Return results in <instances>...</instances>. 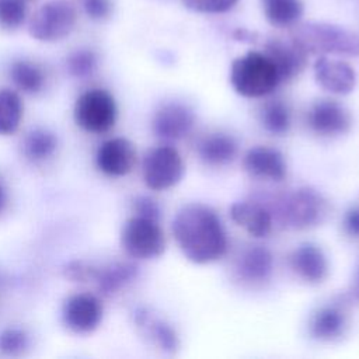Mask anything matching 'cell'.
<instances>
[{"instance_id":"13","label":"cell","mask_w":359,"mask_h":359,"mask_svg":"<svg viewBox=\"0 0 359 359\" xmlns=\"http://www.w3.org/2000/svg\"><path fill=\"white\" fill-rule=\"evenodd\" d=\"M244 171L252 177L268 181H283L287 175V164L283 154L269 146H255L243 157Z\"/></svg>"},{"instance_id":"15","label":"cell","mask_w":359,"mask_h":359,"mask_svg":"<svg viewBox=\"0 0 359 359\" xmlns=\"http://www.w3.org/2000/svg\"><path fill=\"white\" fill-rule=\"evenodd\" d=\"M316 81L327 91L345 95L353 91L356 86V72L353 67L339 59L321 55L314 63Z\"/></svg>"},{"instance_id":"31","label":"cell","mask_w":359,"mask_h":359,"mask_svg":"<svg viewBox=\"0 0 359 359\" xmlns=\"http://www.w3.org/2000/svg\"><path fill=\"white\" fill-rule=\"evenodd\" d=\"M98 266H95L91 262L83 261V259H74L70 261L63 272L65 276L73 282H88V280H94L95 275H97Z\"/></svg>"},{"instance_id":"6","label":"cell","mask_w":359,"mask_h":359,"mask_svg":"<svg viewBox=\"0 0 359 359\" xmlns=\"http://www.w3.org/2000/svg\"><path fill=\"white\" fill-rule=\"evenodd\" d=\"M121 245L132 258L151 259L164 252L165 236L158 220L135 215L122 227Z\"/></svg>"},{"instance_id":"32","label":"cell","mask_w":359,"mask_h":359,"mask_svg":"<svg viewBox=\"0 0 359 359\" xmlns=\"http://www.w3.org/2000/svg\"><path fill=\"white\" fill-rule=\"evenodd\" d=\"M184 4L198 13L219 14L233 8L238 0H182Z\"/></svg>"},{"instance_id":"34","label":"cell","mask_w":359,"mask_h":359,"mask_svg":"<svg viewBox=\"0 0 359 359\" xmlns=\"http://www.w3.org/2000/svg\"><path fill=\"white\" fill-rule=\"evenodd\" d=\"M133 209H135V215L143 216V217H149V219H154V220H160V206L158 203L149 198V196H139L133 201Z\"/></svg>"},{"instance_id":"14","label":"cell","mask_w":359,"mask_h":359,"mask_svg":"<svg viewBox=\"0 0 359 359\" xmlns=\"http://www.w3.org/2000/svg\"><path fill=\"white\" fill-rule=\"evenodd\" d=\"M289 266L297 278L311 285L324 282L330 272L325 252L313 243H304L296 247L289 257Z\"/></svg>"},{"instance_id":"37","label":"cell","mask_w":359,"mask_h":359,"mask_svg":"<svg viewBox=\"0 0 359 359\" xmlns=\"http://www.w3.org/2000/svg\"><path fill=\"white\" fill-rule=\"evenodd\" d=\"M356 292H355V294L356 296H359V268H358V273H356Z\"/></svg>"},{"instance_id":"21","label":"cell","mask_w":359,"mask_h":359,"mask_svg":"<svg viewBox=\"0 0 359 359\" xmlns=\"http://www.w3.org/2000/svg\"><path fill=\"white\" fill-rule=\"evenodd\" d=\"M137 266L129 261H118L104 266H98L94 282L104 294H114L122 287L133 282L137 276Z\"/></svg>"},{"instance_id":"12","label":"cell","mask_w":359,"mask_h":359,"mask_svg":"<svg viewBox=\"0 0 359 359\" xmlns=\"http://www.w3.org/2000/svg\"><path fill=\"white\" fill-rule=\"evenodd\" d=\"M195 125L194 111L181 102L161 105L153 116V132L164 140H178L185 137Z\"/></svg>"},{"instance_id":"22","label":"cell","mask_w":359,"mask_h":359,"mask_svg":"<svg viewBox=\"0 0 359 359\" xmlns=\"http://www.w3.org/2000/svg\"><path fill=\"white\" fill-rule=\"evenodd\" d=\"M135 321L137 325L146 328L149 337L165 352H175L178 349V335L175 330L164 320L151 317L144 309L135 311Z\"/></svg>"},{"instance_id":"24","label":"cell","mask_w":359,"mask_h":359,"mask_svg":"<svg viewBox=\"0 0 359 359\" xmlns=\"http://www.w3.org/2000/svg\"><path fill=\"white\" fill-rule=\"evenodd\" d=\"M10 77L15 87L27 94L39 93L45 84L43 72L29 60H15L10 67Z\"/></svg>"},{"instance_id":"33","label":"cell","mask_w":359,"mask_h":359,"mask_svg":"<svg viewBox=\"0 0 359 359\" xmlns=\"http://www.w3.org/2000/svg\"><path fill=\"white\" fill-rule=\"evenodd\" d=\"M81 6L87 17L94 21L105 20L112 13L111 0H81Z\"/></svg>"},{"instance_id":"16","label":"cell","mask_w":359,"mask_h":359,"mask_svg":"<svg viewBox=\"0 0 359 359\" xmlns=\"http://www.w3.org/2000/svg\"><path fill=\"white\" fill-rule=\"evenodd\" d=\"M273 257L262 245H250L234 262V275L245 285H262L272 276Z\"/></svg>"},{"instance_id":"20","label":"cell","mask_w":359,"mask_h":359,"mask_svg":"<svg viewBox=\"0 0 359 359\" xmlns=\"http://www.w3.org/2000/svg\"><path fill=\"white\" fill-rule=\"evenodd\" d=\"M238 144L236 139L226 133H212L198 144L201 160L212 167H220L231 163L237 156Z\"/></svg>"},{"instance_id":"10","label":"cell","mask_w":359,"mask_h":359,"mask_svg":"<svg viewBox=\"0 0 359 359\" xmlns=\"http://www.w3.org/2000/svg\"><path fill=\"white\" fill-rule=\"evenodd\" d=\"M62 317L69 330L77 334H87L100 325L102 304L94 294L77 293L65 302Z\"/></svg>"},{"instance_id":"1","label":"cell","mask_w":359,"mask_h":359,"mask_svg":"<svg viewBox=\"0 0 359 359\" xmlns=\"http://www.w3.org/2000/svg\"><path fill=\"white\" fill-rule=\"evenodd\" d=\"M172 234L184 257L194 264H210L227 252L226 229L208 205H184L172 219Z\"/></svg>"},{"instance_id":"3","label":"cell","mask_w":359,"mask_h":359,"mask_svg":"<svg viewBox=\"0 0 359 359\" xmlns=\"http://www.w3.org/2000/svg\"><path fill=\"white\" fill-rule=\"evenodd\" d=\"M306 53L359 56V34L330 22L297 25L290 36Z\"/></svg>"},{"instance_id":"27","label":"cell","mask_w":359,"mask_h":359,"mask_svg":"<svg viewBox=\"0 0 359 359\" xmlns=\"http://www.w3.org/2000/svg\"><path fill=\"white\" fill-rule=\"evenodd\" d=\"M261 123L264 129L272 135L282 136L287 133L292 125L289 107L279 100L266 102L261 109Z\"/></svg>"},{"instance_id":"18","label":"cell","mask_w":359,"mask_h":359,"mask_svg":"<svg viewBox=\"0 0 359 359\" xmlns=\"http://www.w3.org/2000/svg\"><path fill=\"white\" fill-rule=\"evenodd\" d=\"M275 63L280 80H290L306 66L307 53L290 38H272L265 43L264 50Z\"/></svg>"},{"instance_id":"28","label":"cell","mask_w":359,"mask_h":359,"mask_svg":"<svg viewBox=\"0 0 359 359\" xmlns=\"http://www.w3.org/2000/svg\"><path fill=\"white\" fill-rule=\"evenodd\" d=\"M66 66L73 77L84 79L97 69V55L91 49H77L69 55Z\"/></svg>"},{"instance_id":"2","label":"cell","mask_w":359,"mask_h":359,"mask_svg":"<svg viewBox=\"0 0 359 359\" xmlns=\"http://www.w3.org/2000/svg\"><path fill=\"white\" fill-rule=\"evenodd\" d=\"M279 72L265 52L251 50L233 60L230 83L234 91L245 98H261L271 94L280 83Z\"/></svg>"},{"instance_id":"4","label":"cell","mask_w":359,"mask_h":359,"mask_svg":"<svg viewBox=\"0 0 359 359\" xmlns=\"http://www.w3.org/2000/svg\"><path fill=\"white\" fill-rule=\"evenodd\" d=\"M276 210L283 224L306 230L321 224L327 219L330 203L317 189L302 187L282 196L278 201Z\"/></svg>"},{"instance_id":"19","label":"cell","mask_w":359,"mask_h":359,"mask_svg":"<svg viewBox=\"0 0 359 359\" xmlns=\"http://www.w3.org/2000/svg\"><path fill=\"white\" fill-rule=\"evenodd\" d=\"M348 328V313L339 304H325L317 309L309 320L310 335L323 342L341 338Z\"/></svg>"},{"instance_id":"23","label":"cell","mask_w":359,"mask_h":359,"mask_svg":"<svg viewBox=\"0 0 359 359\" xmlns=\"http://www.w3.org/2000/svg\"><path fill=\"white\" fill-rule=\"evenodd\" d=\"M265 18L275 27L294 25L303 14L300 0H261Z\"/></svg>"},{"instance_id":"36","label":"cell","mask_w":359,"mask_h":359,"mask_svg":"<svg viewBox=\"0 0 359 359\" xmlns=\"http://www.w3.org/2000/svg\"><path fill=\"white\" fill-rule=\"evenodd\" d=\"M7 202H8L7 189H6V185H4L3 180L0 178V215L4 212V209L7 206Z\"/></svg>"},{"instance_id":"17","label":"cell","mask_w":359,"mask_h":359,"mask_svg":"<svg viewBox=\"0 0 359 359\" xmlns=\"http://www.w3.org/2000/svg\"><path fill=\"white\" fill-rule=\"evenodd\" d=\"M231 220L255 238L266 237L272 231V210L257 201H240L230 206Z\"/></svg>"},{"instance_id":"7","label":"cell","mask_w":359,"mask_h":359,"mask_svg":"<svg viewBox=\"0 0 359 359\" xmlns=\"http://www.w3.org/2000/svg\"><path fill=\"white\" fill-rule=\"evenodd\" d=\"M73 116L83 130L101 135L114 128L118 118V107L111 93L102 88H93L76 100Z\"/></svg>"},{"instance_id":"8","label":"cell","mask_w":359,"mask_h":359,"mask_svg":"<svg viewBox=\"0 0 359 359\" xmlns=\"http://www.w3.org/2000/svg\"><path fill=\"white\" fill-rule=\"evenodd\" d=\"M185 165L180 151L168 144L149 150L143 158L142 175L146 187L165 191L175 187L184 177Z\"/></svg>"},{"instance_id":"26","label":"cell","mask_w":359,"mask_h":359,"mask_svg":"<svg viewBox=\"0 0 359 359\" xmlns=\"http://www.w3.org/2000/svg\"><path fill=\"white\" fill-rule=\"evenodd\" d=\"M56 147L57 139L55 133L43 128L31 130L22 142V151L31 161H43L49 158Z\"/></svg>"},{"instance_id":"11","label":"cell","mask_w":359,"mask_h":359,"mask_svg":"<svg viewBox=\"0 0 359 359\" xmlns=\"http://www.w3.org/2000/svg\"><path fill=\"white\" fill-rule=\"evenodd\" d=\"M136 147L126 137H112L105 140L97 150L95 163L101 172L109 177H123L136 164Z\"/></svg>"},{"instance_id":"35","label":"cell","mask_w":359,"mask_h":359,"mask_svg":"<svg viewBox=\"0 0 359 359\" xmlns=\"http://www.w3.org/2000/svg\"><path fill=\"white\" fill-rule=\"evenodd\" d=\"M344 229L349 236L359 238V208L346 210L344 216Z\"/></svg>"},{"instance_id":"30","label":"cell","mask_w":359,"mask_h":359,"mask_svg":"<svg viewBox=\"0 0 359 359\" xmlns=\"http://www.w3.org/2000/svg\"><path fill=\"white\" fill-rule=\"evenodd\" d=\"M28 348V335L21 328H6L0 332V351L4 355H20Z\"/></svg>"},{"instance_id":"25","label":"cell","mask_w":359,"mask_h":359,"mask_svg":"<svg viewBox=\"0 0 359 359\" xmlns=\"http://www.w3.org/2000/svg\"><path fill=\"white\" fill-rule=\"evenodd\" d=\"M24 105L20 95L8 88H0V135H13L22 119Z\"/></svg>"},{"instance_id":"29","label":"cell","mask_w":359,"mask_h":359,"mask_svg":"<svg viewBox=\"0 0 359 359\" xmlns=\"http://www.w3.org/2000/svg\"><path fill=\"white\" fill-rule=\"evenodd\" d=\"M27 17L24 0H0V27L15 29L21 27Z\"/></svg>"},{"instance_id":"9","label":"cell","mask_w":359,"mask_h":359,"mask_svg":"<svg viewBox=\"0 0 359 359\" xmlns=\"http://www.w3.org/2000/svg\"><path fill=\"white\" fill-rule=\"evenodd\" d=\"M307 123L320 136H338L351 130L352 115L341 102L324 98L311 104L307 112Z\"/></svg>"},{"instance_id":"5","label":"cell","mask_w":359,"mask_h":359,"mask_svg":"<svg viewBox=\"0 0 359 359\" xmlns=\"http://www.w3.org/2000/svg\"><path fill=\"white\" fill-rule=\"evenodd\" d=\"M77 22L76 8L67 0H49L29 18L28 32L41 42H56L72 34Z\"/></svg>"}]
</instances>
